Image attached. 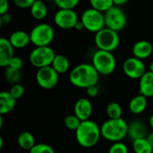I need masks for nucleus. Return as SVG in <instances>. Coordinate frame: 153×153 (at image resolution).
Listing matches in <instances>:
<instances>
[{
  "label": "nucleus",
  "mask_w": 153,
  "mask_h": 153,
  "mask_svg": "<svg viewBox=\"0 0 153 153\" xmlns=\"http://www.w3.org/2000/svg\"><path fill=\"white\" fill-rule=\"evenodd\" d=\"M100 74L97 72L92 64L83 63L74 66L69 74L70 82L81 89H88L97 85Z\"/></svg>",
  "instance_id": "obj_1"
},
{
  "label": "nucleus",
  "mask_w": 153,
  "mask_h": 153,
  "mask_svg": "<svg viewBox=\"0 0 153 153\" xmlns=\"http://www.w3.org/2000/svg\"><path fill=\"white\" fill-rule=\"evenodd\" d=\"M100 136V127L92 120L82 121L75 131L76 141L83 148L94 147L99 143Z\"/></svg>",
  "instance_id": "obj_2"
},
{
  "label": "nucleus",
  "mask_w": 153,
  "mask_h": 153,
  "mask_svg": "<svg viewBox=\"0 0 153 153\" xmlns=\"http://www.w3.org/2000/svg\"><path fill=\"white\" fill-rule=\"evenodd\" d=\"M100 131L101 136L106 140L119 143L128 134V124L124 118L108 119L101 125Z\"/></svg>",
  "instance_id": "obj_3"
},
{
  "label": "nucleus",
  "mask_w": 153,
  "mask_h": 153,
  "mask_svg": "<svg viewBox=\"0 0 153 153\" xmlns=\"http://www.w3.org/2000/svg\"><path fill=\"white\" fill-rule=\"evenodd\" d=\"M55 37L53 27L46 22H41L34 26L30 32V43L35 47H48Z\"/></svg>",
  "instance_id": "obj_4"
},
{
  "label": "nucleus",
  "mask_w": 153,
  "mask_h": 153,
  "mask_svg": "<svg viewBox=\"0 0 153 153\" xmlns=\"http://www.w3.org/2000/svg\"><path fill=\"white\" fill-rule=\"evenodd\" d=\"M94 41L100 50L113 52L120 44V37L118 32L105 27L95 33Z\"/></svg>",
  "instance_id": "obj_5"
},
{
  "label": "nucleus",
  "mask_w": 153,
  "mask_h": 153,
  "mask_svg": "<svg viewBox=\"0 0 153 153\" xmlns=\"http://www.w3.org/2000/svg\"><path fill=\"white\" fill-rule=\"evenodd\" d=\"M92 65L102 75L111 74L117 66V60L112 52L97 50L92 56Z\"/></svg>",
  "instance_id": "obj_6"
},
{
  "label": "nucleus",
  "mask_w": 153,
  "mask_h": 153,
  "mask_svg": "<svg viewBox=\"0 0 153 153\" xmlns=\"http://www.w3.org/2000/svg\"><path fill=\"white\" fill-rule=\"evenodd\" d=\"M56 53L52 48L48 47H35L30 53V62L32 66L40 69L47 66H51L56 56Z\"/></svg>",
  "instance_id": "obj_7"
},
{
  "label": "nucleus",
  "mask_w": 153,
  "mask_h": 153,
  "mask_svg": "<svg viewBox=\"0 0 153 153\" xmlns=\"http://www.w3.org/2000/svg\"><path fill=\"white\" fill-rule=\"evenodd\" d=\"M81 21L82 22L84 28L91 32L97 33L106 27L104 13L91 7L86 9L82 13Z\"/></svg>",
  "instance_id": "obj_8"
},
{
  "label": "nucleus",
  "mask_w": 153,
  "mask_h": 153,
  "mask_svg": "<svg viewBox=\"0 0 153 153\" xmlns=\"http://www.w3.org/2000/svg\"><path fill=\"white\" fill-rule=\"evenodd\" d=\"M105 25L107 28L117 32L125 29L127 23V17L122 7L114 5L110 10L104 13Z\"/></svg>",
  "instance_id": "obj_9"
},
{
  "label": "nucleus",
  "mask_w": 153,
  "mask_h": 153,
  "mask_svg": "<svg viewBox=\"0 0 153 153\" xmlns=\"http://www.w3.org/2000/svg\"><path fill=\"white\" fill-rule=\"evenodd\" d=\"M36 81L39 87L45 90L55 88L59 81V74L52 66H47L38 69L36 73Z\"/></svg>",
  "instance_id": "obj_10"
},
{
  "label": "nucleus",
  "mask_w": 153,
  "mask_h": 153,
  "mask_svg": "<svg viewBox=\"0 0 153 153\" xmlns=\"http://www.w3.org/2000/svg\"><path fill=\"white\" fill-rule=\"evenodd\" d=\"M123 71L126 76L131 79H141L147 72L145 64L143 60L134 56L128 57L123 64Z\"/></svg>",
  "instance_id": "obj_11"
},
{
  "label": "nucleus",
  "mask_w": 153,
  "mask_h": 153,
  "mask_svg": "<svg viewBox=\"0 0 153 153\" xmlns=\"http://www.w3.org/2000/svg\"><path fill=\"white\" fill-rule=\"evenodd\" d=\"M78 21V15L74 10L59 9L54 15V22L56 25L64 30L74 29V26Z\"/></svg>",
  "instance_id": "obj_12"
},
{
  "label": "nucleus",
  "mask_w": 153,
  "mask_h": 153,
  "mask_svg": "<svg viewBox=\"0 0 153 153\" xmlns=\"http://www.w3.org/2000/svg\"><path fill=\"white\" fill-rule=\"evenodd\" d=\"M74 115L82 122L90 120V117L93 111L92 103L91 102V100H89L86 98L79 99L74 104Z\"/></svg>",
  "instance_id": "obj_13"
},
{
  "label": "nucleus",
  "mask_w": 153,
  "mask_h": 153,
  "mask_svg": "<svg viewBox=\"0 0 153 153\" xmlns=\"http://www.w3.org/2000/svg\"><path fill=\"white\" fill-rule=\"evenodd\" d=\"M13 47L8 39H0V66L7 68L11 59L14 56Z\"/></svg>",
  "instance_id": "obj_14"
},
{
  "label": "nucleus",
  "mask_w": 153,
  "mask_h": 153,
  "mask_svg": "<svg viewBox=\"0 0 153 153\" xmlns=\"http://www.w3.org/2000/svg\"><path fill=\"white\" fill-rule=\"evenodd\" d=\"M132 51L134 57L143 61L152 55L153 45L148 40H139L134 44Z\"/></svg>",
  "instance_id": "obj_15"
},
{
  "label": "nucleus",
  "mask_w": 153,
  "mask_h": 153,
  "mask_svg": "<svg viewBox=\"0 0 153 153\" xmlns=\"http://www.w3.org/2000/svg\"><path fill=\"white\" fill-rule=\"evenodd\" d=\"M127 135H129L133 141H135L137 139L146 138V136H148L147 135V128L142 121L134 120L128 125Z\"/></svg>",
  "instance_id": "obj_16"
},
{
  "label": "nucleus",
  "mask_w": 153,
  "mask_h": 153,
  "mask_svg": "<svg viewBox=\"0 0 153 153\" xmlns=\"http://www.w3.org/2000/svg\"><path fill=\"white\" fill-rule=\"evenodd\" d=\"M139 94L153 98V73L148 71L139 80Z\"/></svg>",
  "instance_id": "obj_17"
},
{
  "label": "nucleus",
  "mask_w": 153,
  "mask_h": 153,
  "mask_svg": "<svg viewBox=\"0 0 153 153\" xmlns=\"http://www.w3.org/2000/svg\"><path fill=\"white\" fill-rule=\"evenodd\" d=\"M9 41L14 48H22L30 43V33H27L23 30H15L13 31L10 37Z\"/></svg>",
  "instance_id": "obj_18"
},
{
  "label": "nucleus",
  "mask_w": 153,
  "mask_h": 153,
  "mask_svg": "<svg viewBox=\"0 0 153 153\" xmlns=\"http://www.w3.org/2000/svg\"><path fill=\"white\" fill-rule=\"evenodd\" d=\"M16 105V100L9 91L0 92V114L4 115L11 112Z\"/></svg>",
  "instance_id": "obj_19"
},
{
  "label": "nucleus",
  "mask_w": 153,
  "mask_h": 153,
  "mask_svg": "<svg viewBox=\"0 0 153 153\" xmlns=\"http://www.w3.org/2000/svg\"><path fill=\"white\" fill-rule=\"evenodd\" d=\"M147 108V98L139 94L134 97L129 102V109L133 114L138 115L143 113Z\"/></svg>",
  "instance_id": "obj_20"
},
{
  "label": "nucleus",
  "mask_w": 153,
  "mask_h": 153,
  "mask_svg": "<svg viewBox=\"0 0 153 153\" xmlns=\"http://www.w3.org/2000/svg\"><path fill=\"white\" fill-rule=\"evenodd\" d=\"M51 66L58 74H63L69 71L70 62L65 56L58 54V55H56Z\"/></svg>",
  "instance_id": "obj_21"
},
{
  "label": "nucleus",
  "mask_w": 153,
  "mask_h": 153,
  "mask_svg": "<svg viewBox=\"0 0 153 153\" xmlns=\"http://www.w3.org/2000/svg\"><path fill=\"white\" fill-rule=\"evenodd\" d=\"M30 13L36 20H42L48 14V7L43 1L36 0L30 7Z\"/></svg>",
  "instance_id": "obj_22"
},
{
  "label": "nucleus",
  "mask_w": 153,
  "mask_h": 153,
  "mask_svg": "<svg viewBox=\"0 0 153 153\" xmlns=\"http://www.w3.org/2000/svg\"><path fill=\"white\" fill-rule=\"evenodd\" d=\"M17 143L18 145L26 151H30L34 146H35V139L32 134L30 132H22L19 134L17 138Z\"/></svg>",
  "instance_id": "obj_23"
},
{
  "label": "nucleus",
  "mask_w": 153,
  "mask_h": 153,
  "mask_svg": "<svg viewBox=\"0 0 153 153\" xmlns=\"http://www.w3.org/2000/svg\"><path fill=\"white\" fill-rule=\"evenodd\" d=\"M133 149L135 153H152L153 148L146 138L133 141Z\"/></svg>",
  "instance_id": "obj_24"
},
{
  "label": "nucleus",
  "mask_w": 153,
  "mask_h": 153,
  "mask_svg": "<svg viewBox=\"0 0 153 153\" xmlns=\"http://www.w3.org/2000/svg\"><path fill=\"white\" fill-rule=\"evenodd\" d=\"M90 4L91 8L105 13L114 6V1L113 0H91Z\"/></svg>",
  "instance_id": "obj_25"
},
{
  "label": "nucleus",
  "mask_w": 153,
  "mask_h": 153,
  "mask_svg": "<svg viewBox=\"0 0 153 153\" xmlns=\"http://www.w3.org/2000/svg\"><path fill=\"white\" fill-rule=\"evenodd\" d=\"M107 115L108 117V119H118L122 118L123 110L121 106L117 102H111L107 106L106 108Z\"/></svg>",
  "instance_id": "obj_26"
},
{
  "label": "nucleus",
  "mask_w": 153,
  "mask_h": 153,
  "mask_svg": "<svg viewBox=\"0 0 153 153\" xmlns=\"http://www.w3.org/2000/svg\"><path fill=\"white\" fill-rule=\"evenodd\" d=\"M4 78L8 82L12 83L13 85L17 84V83H19V82L22 79L21 71L14 70V69L10 68V67H7L5 69V72H4Z\"/></svg>",
  "instance_id": "obj_27"
},
{
  "label": "nucleus",
  "mask_w": 153,
  "mask_h": 153,
  "mask_svg": "<svg viewBox=\"0 0 153 153\" xmlns=\"http://www.w3.org/2000/svg\"><path fill=\"white\" fill-rule=\"evenodd\" d=\"M64 123H65V126L67 129L72 130V131H76L78 129V127L80 126L82 121L74 114H73V115L66 116L65 117Z\"/></svg>",
  "instance_id": "obj_28"
},
{
  "label": "nucleus",
  "mask_w": 153,
  "mask_h": 153,
  "mask_svg": "<svg viewBox=\"0 0 153 153\" xmlns=\"http://www.w3.org/2000/svg\"><path fill=\"white\" fill-rule=\"evenodd\" d=\"M56 4L62 10H74L79 4V0H56Z\"/></svg>",
  "instance_id": "obj_29"
},
{
  "label": "nucleus",
  "mask_w": 153,
  "mask_h": 153,
  "mask_svg": "<svg viewBox=\"0 0 153 153\" xmlns=\"http://www.w3.org/2000/svg\"><path fill=\"white\" fill-rule=\"evenodd\" d=\"M29 153H55V151L48 143H36Z\"/></svg>",
  "instance_id": "obj_30"
},
{
  "label": "nucleus",
  "mask_w": 153,
  "mask_h": 153,
  "mask_svg": "<svg viewBox=\"0 0 153 153\" xmlns=\"http://www.w3.org/2000/svg\"><path fill=\"white\" fill-rule=\"evenodd\" d=\"M9 92L15 100H17V99H20L23 96V94L25 92V89L22 84L17 83V84H14L11 87Z\"/></svg>",
  "instance_id": "obj_31"
},
{
  "label": "nucleus",
  "mask_w": 153,
  "mask_h": 153,
  "mask_svg": "<svg viewBox=\"0 0 153 153\" xmlns=\"http://www.w3.org/2000/svg\"><path fill=\"white\" fill-rule=\"evenodd\" d=\"M108 153H128V147L122 142L115 143L110 146Z\"/></svg>",
  "instance_id": "obj_32"
},
{
  "label": "nucleus",
  "mask_w": 153,
  "mask_h": 153,
  "mask_svg": "<svg viewBox=\"0 0 153 153\" xmlns=\"http://www.w3.org/2000/svg\"><path fill=\"white\" fill-rule=\"evenodd\" d=\"M22 66H23V61L22 60L21 57L15 56L11 59V61L9 63V65H8V67L12 68V69H14V70H19V71H21Z\"/></svg>",
  "instance_id": "obj_33"
},
{
  "label": "nucleus",
  "mask_w": 153,
  "mask_h": 153,
  "mask_svg": "<svg viewBox=\"0 0 153 153\" xmlns=\"http://www.w3.org/2000/svg\"><path fill=\"white\" fill-rule=\"evenodd\" d=\"M33 3H34V0H14L15 5L22 9H27V8L30 9Z\"/></svg>",
  "instance_id": "obj_34"
},
{
  "label": "nucleus",
  "mask_w": 153,
  "mask_h": 153,
  "mask_svg": "<svg viewBox=\"0 0 153 153\" xmlns=\"http://www.w3.org/2000/svg\"><path fill=\"white\" fill-rule=\"evenodd\" d=\"M9 9V3L6 0H1L0 2V14H5L7 13Z\"/></svg>",
  "instance_id": "obj_35"
},
{
  "label": "nucleus",
  "mask_w": 153,
  "mask_h": 153,
  "mask_svg": "<svg viewBox=\"0 0 153 153\" xmlns=\"http://www.w3.org/2000/svg\"><path fill=\"white\" fill-rule=\"evenodd\" d=\"M86 91H87V94H88L90 97L94 98V97H96V96L99 94V88H98L97 85H94V86H91V87L88 88V89L86 90Z\"/></svg>",
  "instance_id": "obj_36"
},
{
  "label": "nucleus",
  "mask_w": 153,
  "mask_h": 153,
  "mask_svg": "<svg viewBox=\"0 0 153 153\" xmlns=\"http://www.w3.org/2000/svg\"><path fill=\"white\" fill-rule=\"evenodd\" d=\"M11 21H12V16L8 13L0 16V23H1V25L8 24V23H10Z\"/></svg>",
  "instance_id": "obj_37"
},
{
  "label": "nucleus",
  "mask_w": 153,
  "mask_h": 153,
  "mask_svg": "<svg viewBox=\"0 0 153 153\" xmlns=\"http://www.w3.org/2000/svg\"><path fill=\"white\" fill-rule=\"evenodd\" d=\"M114 1V5L122 7V5L126 4L127 3V0H113Z\"/></svg>",
  "instance_id": "obj_38"
},
{
  "label": "nucleus",
  "mask_w": 153,
  "mask_h": 153,
  "mask_svg": "<svg viewBox=\"0 0 153 153\" xmlns=\"http://www.w3.org/2000/svg\"><path fill=\"white\" fill-rule=\"evenodd\" d=\"M74 29L77 30H82L85 29V28H84V25H83V23H82V22L81 20H79V21L77 22V23H76L75 26H74Z\"/></svg>",
  "instance_id": "obj_39"
},
{
  "label": "nucleus",
  "mask_w": 153,
  "mask_h": 153,
  "mask_svg": "<svg viewBox=\"0 0 153 153\" xmlns=\"http://www.w3.org/2000/svg\"><path fill=\"white\" fill-rule=\"evenodd\" d=\"M147 139H148V141L150 142V143H151V145L152 146L153 148V131L147 136Z\"/></svg>",
  "instance_id": "obj_40"
},
{
  "label": "nucleus",
  "mask_w": 153,
  "mask_h": 153,
  "mask_svg": "<svg viewBox=\"0 0 153 153\" xmlns=\"http://www.w3.org/2000/svg\"><path fill=\"white\" fill-rule=\"evenodd\" d=\"M149 124H150L151 127L153 129V114L151 116V117H150V119H149Z\"/></svg>",
  "instance_id": "obj_41"
},
{
  "label": "nucleus",
  "mask_w": 153,
  "mask_h": 153,
  "mask_svg": "<svg viewBox=\"0 0 153 153\" xmlns=\"http://www.w3.org/2000/svg\"><path fill=\"white\" fill-rule=\"evenodd\" d=\"M149 69H150V70H149L150 72H152V73H153V61H152V63H151V64H150Z\"/></svg>",
  "instance_id": "obj_42"
},
{
  "label": "nucleus",
  "mask_w": 153,
  "mask_h": 153,
  "mask_svg": "<svg viewBox=\"0 0 153 153\" xmlns=\"http://www.w3.org/2000/svg\"><path fill=\"white\" fill-rule=\"evenodd\" d=\"M2 147H3V138L0 137V149H2Z\"/></svg>",
  "instance_id": "obj_43"
},
{
  "label": "nucleus",
  "mask_w": 153,
  "mask_h": 153,
  "mask_svg": "<svg viewBox=\"0 0 153 153\" xmlns=\"http://www.w3.org/2000/svg\"><path fill=\"white\" fill-rule=\"evenodd\" d=\"M152 102H153V98H152Z\"/></svg>",
  "instance_id": "obj_44"
},
{
  "label": "nucleus",
  "mask_w": 153,
  "mask_h": 153,
  "mask_svg": "<svg viewBox=\"0 0 153 153\" xmlns=\"http://www.w3.org/2000/svg\"><path fill=\"white\" fill-rule=\"evenodd\" d=\"M152 56H153V52H152Z\"/></svg>",
  "instance_id": "obj_45"
}]
</instances>
